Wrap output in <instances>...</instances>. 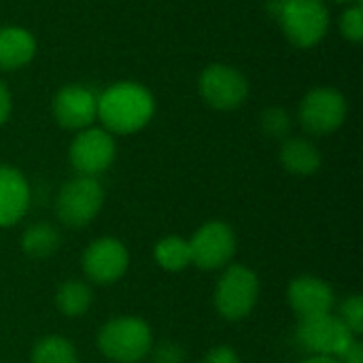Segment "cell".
<instances>
[{"label": "cell", "mask_w": 363, "mask_h": 363, "mask_svg": "<svg viewBox=\"0 0 363 363\" xmlns=\"http://www.w3.org/2000/svg\"><path fill=\"white\" fill-rule=\"evenodd\" d=\"M155 113L153 94L136 81H119L98 96V119L111 134L140 132Z\"/></svg>", "instance_id": "cell-1"}, {"label": "cell", "mask_w": 363, "mask_h": 363, "mask_svg": "<svg viewBox=\"0 0 363 363\" xmlns=\"http://www.w3.org/2000/svg\"><path fill=\"white\" fill-rule=\"evenodd\" d=\"M272 15L287 40L300 49L319 45L330 30V9L325 0H272Z\"/></svg>", "instance_id": "cell-2"}, {"label": "cell", "mask_w": 363, "mask_h": 363, "mask_svg": "<svg viewBox=\"0 0 363 363\" xmlns=\"http://www.w3.org/2000/svg\"><path fill=\"white\" fill-rule=\"evenodd\" d=\"M153 347V332L138 317H117L106 321L98 332L100 353L115 363H136L145 359Z\"/></svg>", "instance_id": "cell-3"}, {"label": "cell", "mask_w": 363, "mask_h": 363, "mask_svg": "<svg viewBox=\"0 0 363 363\" xmlns=\"http://www.w3.org/2000/svg\"><path fill=\"white\" fill-rule=\"evenodd\" d=\"M104 204V189L96 177H74L66 181L55 198V215L62 225L81 230L91 223Z\"/></svg>", "instance_id": "cell-4"}, {"label": "cell", "mask_w": 363, "mask_h": 363, "mask_svg": "<svg viewBox=\"0 0 363 363\" xmlns=\"http://www.w3.org/2000/svg\"><path fill=\"white\" fill-rule=\"evenodd\" d=\"M259 300L257 274L240 264L225 266V272L215 287V308L228 321L247 319Z\"/></svg>", "instance_id": "cell-5"}, {"label": "cell", "mask_w": 363, "mask_h": 363, "mask_svg": "<svg viewBox=\"0 0 363 363\" xmlns=\"http://www.w3.org/2000/svg\"><path fill=\"white\" fill-rule=\"evenodd\" d=\"M296 338L300 347L313 357H334L338 359L357 340L349 328L332 313L300 319Z\"/></svg>", "instance_id": "cell-6"}, {"label": "cell", "mask_w": 363, "mask_h": 363, "mask_svg": "<svg viewBox=\"0 0 363 363\" xmlns=\"http://www.w3.org/2000/svg\"><path fill=\"white\" fill-rule=\"evenodd\" d=\"M347 113H349L347 98L338 89L315 87L302 98L298 119L308 134L328 136L342 128V123L347 121Z\"/></svg>", "instance_id": "cell-7"}, {"label": "cell", "mask_w": 363, "mask_h": 363, "mask_svg": "<svg viewBox=\"0 0 363 363\" xmlns=\"http://www.w3.org/2000/svg\"><path fill=\"white\" fill-rule=\"evenodd\" d=\"M117 155V145L111 132L104 128H85L77 132L68 147L70 166L83 177H98L106 172Z\"/></svg>", "instance_id": "cell-8"}, {"label": "cell", "mask_w": 363, "mask_h": 363, "mask_svg": "<svg viewBox=\"0 0 363 363\" xmlns=\"http://www.w3.org/2000/svg\"><path fill=\"white\" fill-rule=\"evenodd\" d=\"M198 87L204 102L217 111H234L245 104L249 96L247 77L238 68L228 64L206 66L200 74Z\"/></svg>", "instance_id": "cell-9"}, {"label": "cell", "mask_w": 363, "mask_h": 363, "mask_svg": "<svg viewBox=\"0 0 363 363\" xmlns=\"http://www.w3.org/2000/svg\"><path fill=\"white\" fill-rule=\"evenodd\" d=\"M191 264L200 270H219L230 266L236 253V234L223 221H206L189 240Z\"/></svg>", "instance_id": "cell-10"}, {"label": "cell", "mask_w": 363, "mask_h": 363, "mask_svg": "<svg viewBox=\"0 0 363 363\" xmlns=\"http://www.w3.org/2000/svg\"><path fill=\"white\" fill-rule=\"evenodd\" d=\"M81 266L91 283L113 285L128 272L130 253L119 238L102 236L85 249Z\"/></svg>", "instance_id": "cell-11"}, {"label": "cell", "mask_w": 363, "mask_h": 363, "mask_svg": "<svg viewBox=\"0 0 363 363\" xmlns=\"http://www.w3.org/2000/svg\"><path fill=\"white\" fill-rule=\"evenodd\" d=\"M51 113L64 130L81 132L98 119V96L85 85H64L51 100Z\"/></svg>", "instance_id": "cell-12"}, {"label": "cell", "mask_w": 363, "mask_h": 363, "mask_svg": "<svg viewBox=\"0 0 363 363\" xmlns=\"http://www.w3.org/2000/svg\"><path fill=\"white\" fill-rule=\"evenodd\" d=\"M287 302L300 319L332 313L336 304L334 289L317 277H298L287 287Z\"/></svg>", "instance_id": "cell-13"}, {"label": "cell", "mask_w": 363, "mask_h": 363, "mask_svg": "<svg viewBox=\"0 0 363 363\" xmlns=\"http://www.w3.org/2000/svg\"><path fill=\"white\" fill-rule=\"evenodd\" d=\"M30 185L13 166H0V228H11L23 219L30 208Z\"/></svg>", "instance_id": "cell-14"}, {"label": "cell", "mask_w": 363, "mask_h": 363, "mask_svg": "<svg viewBox=\"0 0 363 363\" xmlns=\"http://www.w3.org/2000/svg\"><path fill=\"white\" fill-rule=\"evenodd\" d=\"M36 55V38L21 26L0 28V70L13 72L28 66Z\"/></svg>", "instance_id": "cell-15"}, {"label": "cell", "mask_w": 363, "mask_h": 363, "mask_svg": "<svg viewBox=\"0 0 363 363\" xmlns=\"http://www.w3.org/2000/svg\"><path fill=\"white\" fill-rule=\"evenodd\" d=\"M279 160L283 168L296 177H313L319 172L323 164L321 151L308 138H300V136H289L283 140Z\"/></svg>", "instance_id": "cell-16"}, {"label": "cell", "mask_w": 363, "mask_h": 363, "mask_svg": "<svg viewBox=\"0 0 363 363\" xmlns=\"http://www.w3.org/2000/svg\"><path fill=\"white\" fill-rule=\"evenodd\" d=\"M94 304L91 287L83 281H66L55 291V306L64 317L77 319L83 317Z\"/></svg>", "instance_id": "cell-17"}, {"label": "cell", "mask_w": 363, "mask_h": 363, "mask_svg": "<svg viewBox=\"0 0 363 363\" xmlns=\"http://www.w3.org/2000/svg\"><path fill=\"white\" fill-rule=\"evenodd\" d=\"M60 240H62L60 232L51 223L40 221V223L28 225V230L21 234L19 242H21V249L26 255L36 257V259H45L60 249Z\"/></svg>", "instance_id": "cell-18"}, {"label": "cell", "mask_w": 363, "mask_h": 363, "mask_svg": "<svg viewBox=\"0 0 363 363\" xmlns=\"http://www.w3.org/2000/svg\"><path fill=\"white\" fill-rule=\"evenodd\" d=\"M153 259L166 272L185 270L187 266H191L189 240H185L181 236H166V238L157 240L153 247Z\"/></svg>", "instance_id": "cell-19"}, {"label": "cell", "mask_w": 363, "mask_h": 363, "mask_svg": "<svg viewBox=\"0 0 363 363\" xmlns=\"http://www.w3.org/2000/svg\"><path fill=\"white\" fill-rule=\"evenodd\" d=\"M32 363H79L74 345L64 336H45L32 349Z\"/></svg>", "instance_id": "cell-20"}, {"label": "cell", "mask_w": 363, "mask_h": 363, "mask_svg": "<svg viewBox=\"0 0 363 363\" xmlns=\"http://www.w3.org/2000/svg\"><path fill=\"white\" fill-rule=\"evenodd\" d=\"M259 125L266 136L285 140L289 138V132H291V115L283 106H268L259 115Z\"/></svg>", "instance_id": "cell-21"}, {"label": "cell", "mask_w": 363, "mask_h": 363, "mask_svg": "<svg viewBox=\"0 0 363 363\" xmlns=\"http://www.w3.org/2000/svg\"><path fill=\"white\" fill-rule=\"evenodd\" d=\"M347 328H349V332L357 338L359 334L363 332V298L359 294H355V296H351V298H347L342 304H340V308H338V315H336Z\"/></svg>", "instance_id": "cell-22"}, {"label": "cell", "mask_w": 363, "mask_h": 363, "mask_svg": "<svg viewBox=\"0 0 363 363\" xmlns=\"http://www.w3.org/2000/svg\"><path fill=\"white\" fill-rule=\"evenodd\" d=\"M340 34L351 43H362L363 38V6L362 2L349 4L340 15Z\"/></svg>", "instance_id": "cell-23"}, {"label": "cell", "mask_w": 363, "mask_h": 363, "mask_svg": "<svg viewBox=\"0 0 363 363\" xmlns=\"http://www.w3.org/2000/svg\"><path fill=\"white\" fill-rule=\"evenodd\" d=\"M153 363H185V349L177 342H162L151 347Z\"/></svg>", "instance_id": "cell-24"}, {"label": "cell", "mask_w": 363, "mask_h": 363, "mask_svg": "<svg viewBox=\"0 0 363 363\" xmlns=\"http://www.w3.org/2000/svg\"><path fill=\"white\" fill-rule=\"evenodd\" d=\"M202 363H240V357H238V353H236L232 347L221 345V347L211 349V351L204 355Z\"/></svg>", "instance_id": "cell-25"}, {"label": "cell", "mask_w": 363, "mask_h": 363, "mask_svg": "<svg viewBox=\"0 0 363 363\" xmlns=\"http://www.w3.org/2000/svg\"><path fill=\"white\" fill-rule=\"evenodd\" d=\"M11 108H13L11 91H9V87L2 83V79H0V125L6 123V119L11 117Z\"/></svg>", "instance_id": "cell-26"}, {"label": "cell", "mask_w": 363, "mask_h": 363, "mask_svg": "<svg viewBox=\"0 0 363 363\" xmlns=\"http://www.w3.org/2000/svg\"><path fill=\"white\" fill-rule=\"evenodd\" d=\"M338 362L340 363H363V345L359 340H355L349 349H347V353H342L340 357H338Z\"/></svg>", "instance_id": "cell-27"}, {"label": "cell", "mask_w": 363, "mask_h": 363, "mask_svg": "<svg viewBox=\"0 0 363 363\" xmlns=\"http://www.w3.org/2000/svg\"><path fill=\"white\" fill-rule=\"evenodd\" d=\"M300 363H340L338 359H334V357H308V359H304V362Z\"/></svg>", "instance_id": "cell-28"}, {"label": "cell", "mask_w": 363, "mask_h": 363, "mask_svg": "<svg viewBox=\"0 0 363 363\" xmlns=\"http://www.w3.org/2000/svg\"><path fill=\"white\" fill-rule=\"evenodd\" d=\"M332 2H338V4H357V2H362V0H332Z\"/></svg>", "instance_id": "cell-29"}]
</instances>
